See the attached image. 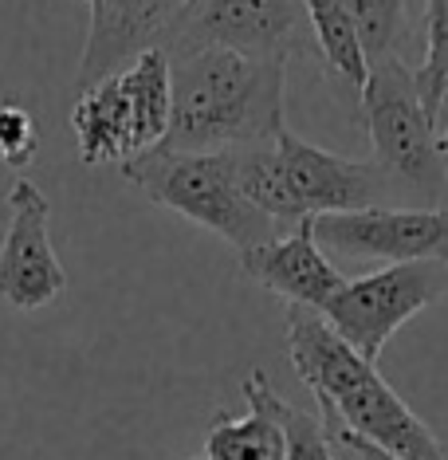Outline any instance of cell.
<instances>
[{"instance_id":"cell-18","label":"cell","mask_w":448,"mask_h":460,"mask_svg":"<svg viewBox=\"0 0 448 460\" xmlns=\"http://www.w3.org/2000/svg\"><path fill=\"white\" fill-rule=\"evenodd\" d=\"M284 429H287V460H335L322 425L303 410L284 405Z\"/></svg>"},{"instance_id":"cell-19","label":"cell","mask_w":448,"mask_h":460,"mask_svg":"<svg viewBox=\"0 0 448 460\" xmlns=\"http://www.w3.org/2000/svg\"><path fill=\"white\" fill-rule=\"evenodd\" d=\"M319 425H322V433H327V441H330V453H335V460H370V456L358 448V441H354V433H350V429L342 425L330 410H319Z\"/></svg>"},{"instance_id":"cell-16","label":"cell","mask_w":448,"mask_h":460,"mask_svg":"<svg viewBox=\"0 0 448 460\" xmlns=\"http://www.w3.org/2000/svg\"><path fill=\"white\" fill-rule=\"evenodd\" d=\"M347 8L358 44L366 51V64L398 56L405 32V0H338Z\"/></svg>"},{"instance_id":"cell-14","label":"cell","mask_w":448,"mask_h":460,"mask_svg":"<svg viewBox=\"0 0 448 460\" xmlns=\"http://www.w3.org/2000/svg\"><path fill=\"white\" fill-rule=\"evenodd\" d=\"M119 83H122V95H127V107H130L134 146H138V154L162 146L165 134H170V119H173L170 56H165L162 48L142 51L130 67L119 71Z\"/></svg>"},{"instance_id":"cell-10","label":"cell","mask_w":448,"mask_h":460,"mask_svg":"<svg viewBox=\"0 0 448 460\" xmlns=\"http://www.w3.org/2000/svg\"><path fill=\"white\" fill-rule=\"evenodd\" d=\"M185 4L189 0H99L91 4V32L83 44L75 87H95V83L119 75L122 67H130L142 51L162 48Z\"/></svg>"},{"instance_id":"cell-11","label":"cell","mask_w":448,"mask_h":460,"mask_svg":"<svg viewBox=\"0 0 448 460\" xmlns=\"http://www.w3.org/2000/svg\"><path fill=\"white\" fill-rule=\"evenodd\" d=\"M241 268L252 284L287 299L291 307L315 311V315H322L330 307V299L342 291V284H347V276L322 252L311 221L295 225L291 233L268 240V244L241 252Z\"/></svg>"},{"instance_id":"cell-20","label":"cell","mask_w":448,"mask_h":460,"mask_svg":"<svg viewBox=\"0 0 448 460\" xmlns=\"http://www.w3.org/2000/svg\"><path fill=\"white\" fill-rule=\"evenodd\" d=\"M441 154H444V165H448V122H444V130H441Z\"/></svg>"},{"instance_id":"cell-1","label":"cell","mask_w":448,"mask_h":460,"mask_svg":"<svg viewBox=\"0 0 448 460\" xmlns=\"http://www.w3.org/2000/svg\"><path fill=\"white\" fill-rule=\"evenodd\" d=\"M284 71L279 59H252L224 48L170 56L173 119L162 150H244L284 134Z\"/></svg>"},{"instance_id":"cell-8","label":"cell","mask_w":448,"mask_h":460,"mask_svg":"<svg viewBox=\"0 0 448 460\" xmlns=\"http://www.w3.org/2000/svg\"><path fill=\"white\" fill-rule=\"evenodd\" d=\"M48 221V193L28 177H16L8 190V228L0 240V299L13 311H40L67 288V268L51 248Z\"/></svg>"},{"instance_id":"cell-5","label":"cell","mask_w":448,"mask_h":460,"mask_svg":"<svg viewBox=\"0 0 448 460\" xmlns=\"http://www.w3.org/2000/svg\"><path fill=\"white\" fill-rule=\"evenodd\" d=\"M448 296V260H413V264H385L370 276L347 279L330 299L322 319L366 362H378L385 342L413 315Z\"/></svg>"},{"instance_id":"cell-22","label":"cell","mask_w":448,"mask_h":460,"mask_svg":"<svg viewBox=\"0 0 448 460\" xmlns=\"http://www.w3.org/2000/svg\"><path fill=\"white\" fill-rule=\"evenodd\" d=\"M189 460H193V456H189ZM201 460H205V456H201Z\"/></svg>"},{"instance_id":"cell-7","label":"cell","mask_w":448,"mask_h":460,"mask_svg":"<svg viewBox=\"0 0 448 460\" xmlns=\"http://www.w3.org/2000/svg\"><path fill=\"white\" fill-rule=\"evenodd\" d=\"M322 252L342 260H448V208H393L370 205L311 221Z\"/></svg>"},{"instance_id":"cell-15","label":"cell","mask_w":448,"mask_h":460,"mask_svg":"<svg viewBox=\"0 0 448 460\" xmlns=\"http://www.w3.org/2000/svg\"><path fill=\"white\" fill-rule=\"evenodd\" d=\"M425 111L441 122L448 95V0H425V59L413 71Z\"/></svg>"},{"instance_id":"cell-13","label":"cell","mask_w":448,"mask_h":460,"mask_svg":"<svg viewBox=\"0 0 448 460\" xmlns=\"http://www.w3.org/2000/svg\"><path fill=\"white\" fill-rule=\"evenodd\" d=\"M71 130H75V146L83 165H127L130 158H138L134 146V122L130 107L122 95L119 75L95 83V87L79 91L75 111H71Z\"/></svg>"},{"instance_id":"cell-9","label":"cell","mask_w":448,"mask_h":460,"mask_svg":"<svg viewBox=\"0 0 448 460\" xmlns=\"http://www.w3.org/2000/svg\"><path fill=\"white\" fill-rule=\"evenodd\" d=\"M276 158H279V170H284L287 197L299 225L315 221V217L382 205V197L393 193L373 162L338 158V154L322 150V146L299 138L291 130L276 138Z\"/></svg>"},{"instance_id":"cell-2","label":"cell","mask_w":448,"mask_h":460,"mask_svg":"<svg viewBox=\"0 0 448 460\" xmlns=\"http://www.w3.org/2000/svg\"><path fill=\"white\" fill-rule=\"evenodd\" d=\"M287 358L315 394L319 410H330L370 445L401 460H448V448L433 437V429L322 315L287 307Z\"/></svg>"},{"instance_id":"cell-12","label":"cell","mask_w":448,"mask_h":460,"mask_svg":"<svg viewBox=\"0 0 448 460\" xmlns=\"http://www.w3.org/2000/svg\"><path fill=\"white\" fill-rule=\"evenodd\" d=\"M244 417H213L205 437V460H287V429H284V397L268 382L264 370L244 378Z\"/></svg>"},{"instance_id":"cell-3","label":"cell","mask_w":448,"mask_h":460,"mask_svg":"<svg viewBox=\"0 0 448 460\" xmlns=\"http://www.w3.org/2000/svg\"><path fill=\"white\" fill-rule=\"evenodd\" d=\"M122 177L138 193L150 197L154 205L173 208L177 217L228 240L236 252H248V248H259L268 240L284 236V228L268 213H259L241 190L236 150L189 154V150L154 146V150H145L122 165Z\"/></svg>"},{"instance_id":"cell-4","label":"cell","mask_w":448,"mask_h":460,"mask_svg":"<svg viewBox=\"0 0 448 460\" xmlns=\"http://www.w3.org/2000/svg\"><path fill=\"white\" fill-rule=\"evenodd\" d=\"M362 127L373 146V165L390 181V190L425 197L429 208L448 190V165L441 154V122L425 111L413 71L401 56L370 64L366 91L358 99Z\"/></svg>"},{"instance_id":"cell-6","label":"cell","mask_w":448,"mask_h":460,"mask_svg":"<svg viewBox=\"0 0 448 460\" xmlns=\"http://www.w3.org/2000/svg\"><path fill=\"white\" fill-rule=\"evenodd\" d=\"M307 32L303 0H189L162 40V51L181 56L197 48H224L287 64L291 51L303 48Z\"/></svg>"},{"instance_id":"cell-17","label":"cell","mask_w":448,"mask_h":460,"mask_svg":"<svg viewBox=\"0 0 448 460\" xmlns=\"http://www.w3.org/2000/svg\"><path fill=\"white\" fill-rule=\"evenodd\" d=\"M40 150V122L32 119V111L0 102V162L8 170H24Z\"/></svg>"},{"instance_id":"cell-21","label":"cell","mask_w":448,"mask_h":460,"mask_svg":"<svg viewBox=\"0 0 448 460\" xmlns=\"http://www.w3.org/2000/svg\"><path fill=\"white\" fill-rule=\"evenodd\" d=\"M83 4H99V0H83Z\"/></svg>"}]
</instances>
